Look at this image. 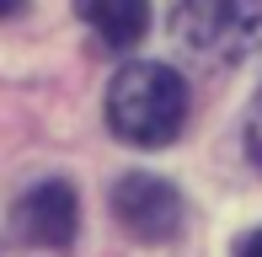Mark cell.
<instances>
[{
  "mask_svg": "<svg viewBox=\"0 0 262 257\" xmlns=\"http://www.w3.org/2000/svg\"><path fill=\"white\" fill-rule=\"evenodd\" d=\"M230 257H262V230H246L241 241H235V252Z\"/></svg>",
  "mask_w": 262,
  "mask_h": 257,
  "instance_id": "cell-7",
  "label": "cell"
},
{
  "mask_svg": "<svg viewBox=\"0 0 262 257\" xmlns=\"http://www.w3.org/2000/svg\"><path fill=\"white\" fill-rule=\"evenodd\" d=\"M182 123H187V80L171 65L134 59L113 75V86H107V128L118 139L161 150L182 134Z\"/></svg>",
  "mask_w": 262,
  "mask_h": 257,
  "instance_id": "cell-1",
  "label": "cell"
},
{
  "mask_svg": "<svg viewBox=\"0 0 262 257\" xmlns=\"http://www.w3.org/2000/svg\"><path fill=\"white\" fill-rule=\"evenodd\" d=\"M171 38L209 65H241L262 54V0H182Z\"/></svg>",
  "mask_w": 262,
  "mask_h": 257,
  "instance_id": "cell-2",
  "label": "cell"
},
{
  "mask_svg": "<svg viewBox=\"0 0 262 257\" xmlns=\"http://www.w3.org/2000/svg\"><path fill=\"white\" fill-rule=\"evenodd\" d=\"M21 6H27V0H0V16H16Z\"/></svg>",
  "mask_w": 262,
  "mask_h": 257,
  "instance_id": "cell-8",
  "label": "cell"
},
{
  "mask_svg": "<svg viewBox=\"0 0 262 257\" xmlns=\"http://www.w3.org/2000/svg\"><path fill=\"white\" fill-rule=\"evenodd\" d=\"M246 156H252V166L262 172V91H257L252 108H246Z\"/></svg>",
  "mask_w": 262,
  "mask_h": 257,
  "instance_id": "cell-6",
  "label": "cell"
},
{
  "mask_svg": "<svg viewBox=\"0 0 262 257\" xmlns=\"http://www.w3.org/2000/svg\"><path fill=\"white\" fill-rule=\"evenodd\" d=\"M75 11L113 54L134 49V43L145 38V27H150V6L145 0H75Z\"/></svg>",
  "mask_w": 262,
  "mask_h": 257,
  "instance_id": "cell-5",
  "label": "cell"
},
{
  "mask_svg": "<svg viewBox=\"0 0 262 257\" xmlns=\"http://www.w3.org/2000/svg\"><path fill=\"white\" fill-rule=\"evenodd\" d=\"M113 215L134 241H171L182 230V198L171 182L150 177V172H128L113 188Z\"/></svg>",
  "mask_w": 262,
  "mask_h": 257,
  "instance_id": "cell-3",
  "label": "cell"
},
{
  "mask_svg": "<svg viewBox=\"0 0 262 257\" xmlns=\"http://www.w3.org/2000/svg\"><path fill=\"white\" fill-rule=\"evenodd\" d=\"M11 225H16V236L27 241V247H43V252H59L75 241L80 230V204H75V188L70 182H38V188H27L16 198V209H11Z\"/></svg>",
  "mask_w": 262,
  "mask_h": 257,
  "instance_id": "cell-4",
  "label": "cell"
}]
</instances>
